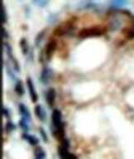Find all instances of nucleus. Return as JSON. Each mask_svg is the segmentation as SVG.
<instances>
[{"label":"nucleus","instance_id":"f3484780","mask_svg":"<svg viewBox=\"0 0 134 159\" xmlns=\"http://www.w3.org/2000/svg\"><path fill=\"white\" fill-rule=\"evenodd\" d=\"M5 129H6V131H7V134H9V133L14 130L15 125L11 121H7L6 125H5Z\"/></svg>","mask_w":134,"mask_h":159},{"label":"nucleus","instance_id":"39448f33","mask_svg":"<svg viewBox=\"0 0 134 159\" xmlns=\"http://www.w3.org/2000/svg\"><path fill=\"white\" fill-rule=\"evenodd\" d=\"M34 112L35 114H36V116L39 119L40 121H46V119H47V114H46L45 109L42 108V106L41 104H37V105L35 106Z\"/></svg>","mask_w":134,"mask_h":159},{"label":"nucleus","instance_id":"aec40b11","mask_svg":"<svg viewBox=\"0 0 134 159\" xmlns=\"http://www.w3.org/2000/svg\"><path fill=\"white\" fill-rule=\"evenodd\" d=\"M126 36L127 38H134V29H128L126 31Z\"/></svg>","mask_w":134,"mask_h":159},{"label":"nucleus","instance_id":"9b49d317","mask_svg":"<svg viewBox=\"0 0 134 159\" xmlns=\"http://www.w3.org/2000/svg\"><path fill=\"white\" fill-rule=\"evenodd\" d=\"M19 44L22 54L27 55L28 53V52H29V46H28V42H27V39L24 38V37L21 38Z\"/></svg>","mask_w":134,"mask_h":159},{"label":"nucleus","instance_id":"423d86ee","mask_svg":"<svg viewBox=\"0 0 134 159\" xmlns=\"http://www.w3.org/2000/svg\"><path fill=\"white\" fill-rule=\"evenodd\" d=\"M56 92L55 90V89L51 88L48 89V91L47 92V103L48 104L49 107L54 106L55 101H56Z\"/></svg>","mask_w":134,"mask_h":159},{"label":"nucleus","instance_id":"f257e3e1","mask_svg":"<svg viewBox=\"0 0 134 159\" xmlns=\"http://www.w3.org/2000/svg\"><path fill=\"white\" fill-rule=\"evenodd\" d=\"M106 32V28L101 26H94L91 27L82 28L78 32V37L79 38H87V37H99Z\"/></svg>","mask_w":134,"mask_h":159},{"label":"nucleus","instance_id":"ddd939ff","mask_svg":"<svg viewBox=\"0 0 134 159\" xmlns=\"http://www.w3.org/2000/svg\"><path fill=\"white\" fill-rule=\"evenodd\" d=\"M28 120L24 118H22L19 121V126L22 129L23 133H27L29 130V126H28Z\"/></svg>","mask_w":134,"mask_h":159},{"label":"nucleus","instance_id":"0eeeda50","mask_svg":"<svg viewBox=\"0 0 134 159\" xmlns=\"http://www.w3.org/2000/svg\"><path fill=\"white\" fill-rule=\"evenodd\" d=\"M51 70L49 69V68H47V67H45L43 68L42 70V74H41V77H40V79H41V81L42 83H47V82L49 81L50 78L51 76Z\"/></svg>","mask_w":134,"mask_h":159},{"label":"nucleus","instance_id":"dca6fc26","mask_svg":"<svg viewBox=\"0 0 134 159\" xmlns=\"http://www.w3.org/2000/svg\"><path fill=\"white\" fill-rule=\"evenodd\" d=\"M1 20L2 23L7 22V12H6V9L3 4H2V7H1Z\"/></svg>","mask_w":134,"mask_h":159},{"label":"nucleus","instance_id":"f8f14e48","mask_svg":"<svg viewBox=\"0 0 134 159\" xmlns=\"http://www.w3.org/2000/svg\"><path fill=\"white\" fill-rule=\"evenodd\" d=\"M15 92L17 93V95L22 96L24 94V88H23V84L21 80H17L16 84H15Z\"/></svg>","mask_w":134,"mask_h":159},{"label":"nucleus","instance_id":"9d476101","mask_svg":"<svg viewBox=\"0 0 134 159\" xmlns=\"http://www.w3.org/2000/svg\"><path fill=\"white\" fill-rule=\"evenodd\" d=\"M127 3V0H109V5L112 8H120L126 6Z\"/></svg>","mask_w":134,"mask_h":159},{"label":"nucleus","instance_id":"f03ea898","mask_svg":"<svg viewBox=\"0 0 134 159\" xmlns=\"http://www.w3.org/2000/svg\"><path fill=\"white\" fill-rule=\"evenodd\" d=\"M27 89H28V92H29V95L31 97V99L33 103H36L38 99V95H37V93L35 89L34 84H33V81H32V78L30 77H27Z\"/></svg>","mask_w":134,"mask_h":159},{"label":"nucleus","instance_id":"6ab92c4d","mask_svg":"<svg viewBox=\"0 0 134 159\" xmlns=\"http://www.w3.org/2000/svg\"><path fill=\"white\" fill-rule=\"evenodd\" d=\"M39 132H40V134H41V136H42V139H43V141L47 142V140H48V137H47V133H46V131H45L44 129H42V128H40Z\"/></svg>","mask_w":134,"mask_h":159},{"label":"nucleus","instance_id":"4468645a","mask_svg":"<svg viewBox=\"0 0 134 159\" xmlns=\"http://www.w3.org/2000/svg\"><path fill=\"white\" fill-rule=\"evenodd\" d=\"M35 156L37 157V159H42L44 158L45 156H46V153H45V151L41 148V147H37L35 149Z\"/></svg>","mask_w":134,"mask_h":159},{"label":"nucleus","instance_id":"412c9836","mask_svg":"<svg viewBox=\"0 0 134 159\" xmlns=\"http://www.w3.org/2000/svg\"><path fill=\"white\" fill-rule=\"evenodd\" d=\"M1 31H2V39H7V37H8V34H7V31H6V29H5L3 27H2V29H1Z\"/></svg>","mask_w":134,"mask_h":159},{"label":"nucleus","instance_id":"1a4fd4ad","mask_svg":"<svg viewBox=\"0 0 134 159\" xmlns=\"http://www.w3.org/2000/svg\"><path fill=\"white\" fill-rule=\"evenodd\" d=\"M22 138L23 139H25L26 141H27L31 145H33V146H37V144L39 143V140L37 138H36L33 135H30V134H27V133H23L22 134Z\"/></svg>","mask_w":134,"mask_h":159},{"label":"nucleus","instance_id":"7ed1b4c3","mask_svg":"<svg viewBox=\"0 0 134 159\" xmlns=\"http://www.w3.org/2000/svg\"><path fill=\"white\" fill-rule=\"evenodd\" d=\"M56 42L53 39L50 40L46 46V50H45V54L47 60L51 59V57H52V55L56 51Z\"/></svg>","mask_w":134,"mask_h":159},{"label":"nucleus","instance_id":"2eb2a0df","mask_svg":"<svg viewBox=\"0 0 134 159\" xmlns=\"http://www.w3.org/2000/svg\"><path fill=\"white\" fill-rule=\"evenodd\" d=\"M45 32H46V30H42L37 35V37L35 38V45L36 46H39L41 44V42H42V39L45 36Z\"/></svg>","mask_w":134,"mask_h":159},{"label":"nucleus","instance_id":"4be33fe9","mask_svg":"<svg viewBox=\"0 0 134 159\" xmlns=\"http://www.w3.org/2000/svg\"><path fill=\"white\" fill-rule=\"evenodd\" d=\"M2 115L6 118H9V111L7 110V108H5V107H2Z\"/></svg>","mask_w":134,"mask_h":159},{"label":"nucleus","instance_id":"a211bd4d","mask_svg":"<svg viewBox=\"0 0 134 159\" xmlns=\"http://www.w3.org/2000/svg\"><path fill=\"white\" fill-rule=\"evenodd\" d=\"M35 4L40 7H44L48 3V0H32Z\"/></svg>","mask_w":134,"mask_h":159},{"label":"nucleus","instance_id":"6e6552de","mask_svg":"<svg viewBox=\"0 0 134 159\" xmlns=\"http://www.w3.org/2000/svg\"><path fill=\"white\" fill-rule=\"evenodd\" d=\"M18 110H19L20 114L22 115V118L27 119L28 121L31 120V114H30L29 110H28V109H27L25 104H19V105H18Z\"/></svg>","mask_w":134,"mask_h":159},{"label":"nucleus","instance_id":"20e7f679","mask_svg":"<svg viewBox=\"0 0 134 159\" xmlns=\"http://www.w3.org/2000/svg\"><path fill=\"white\" fill-rule=\"evenodd\" d=\"M122 22L119 17H118L117 16H115V15L112 16V17L110 18V20H109V29L111 30V31H116V30L120 28Z\"/></svg>","mask_w":134,"mask_h":159}]
</instances>
